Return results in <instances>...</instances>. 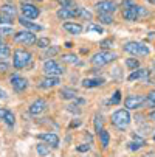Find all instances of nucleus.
<instances>
[{"label":"nucleus","mask_w":155,"mask_h":157,"mask_svg":"<svg viewBox=\"0 0 155 157\" xmlns=\"http://www.w3.org/2000/svg\"><path fill=\"white\" fill-rule=\"evenodd\" d=\"M0 11H2V14H5V16H8V17H11V19L16 16V8H14L13 5H3Z\"/></svg>","instance_id":"24"},{"label":"nucleus","mask_w":155,"mask_h":157,"mask_svg":"<svg viewBox=\"0 0 155 157\" xmlns=\"http://www.w3.org/2000/svg\"><path fill=\"white\" fill-rule=\"evenodd\" d=\"M153 140H155V134H153Z\"/></svg>","instance_id":"46"},{"label":"nucleus","mask_w":155,"mask_h":157,"mask_svg":"<svg viewBox=\"0 0 155 157\" xmlns=\"http://www.w3.org/2000/svg\"><path fill=\"white\" fill-rule=\"evenodd\" d=\"M112 39H105V40H102L101 44H99V45L102 47V48H110V47H112Z\"/></svg>","instance_id":"37"},{"label":"nucleus","mask_w":155,"mask_h":157,"mask_svg":"<svg viewBox=\"0 0 155 157\" xmlns=\"http://www.w3.org/2000/svg\"><path fill=\"white\" fill-rule=\"evenodd\" d=\"M31 61V53L27 50H16L13 55V62L16 69H24Z\"/></svg>","instance_id":"5"},{"label":"nucleus","mask_w":155,"mask_h":157,"mask_svg":"<svg viewBox=\"0 0 155 157\" xmlns=\"http://www.w3.org/2000/svg\"><path fill=\"white\" fill-rule=\"evenodd\" d=\"M104 84V78H85L82 81V86L90 89V87H99Z\"/></svg>","instance_id":"18"},{"label":"nucleus","mask_w":155,"mask_h":157,"mask_svg":"<svg viewBox=\"0 0 155 157\" xmlns=\"http://www.w3.org/2000/svg\"><path fill=\"white\" fill-rule=\"evenodd\" d=\"M76 149H78L79 152H85V151L90 149V145H81V146H78Z\"/></svg>","instance_id":"41"},{"label":"nucleus","mask_w":155,"mask_h":157,"mask_svg":"<svg viewBox=\"0 0 155 157\" xmlns=\"http://www.w3.org/2000/svg\"><path fill=\"white\" fill-rule=\"evenodd\" d=\"M87 31L88 33H102V27L96 25V24H88L87 25Z\"/></svg>","instance_id":"30"},{"label":"nucleus","mask_w":155,"mask_h":157,"mask_svg":"<svg viewBox=\"0 0 155 157\" xmlns=\"http://www.w3.org/2000/svg\"><path fill=\"white\" fill-rule=\"evenodd\" d=\"M152 2H153V3H155V0H152Z\"/></svg>","instance_id":"49"},{"label":"nucleus","mask_w":155,"mask_h":157,"mask_svg":"<svg viewBox=\"0 0 155 157\" xmlns=\"http://www.w3.org/2000/svg\"><path fill=\"white\" fill-rule=\"evenodd\" d=\"M149 118H150L152 121H155V110H153V112H150V114H149Z\"/></svg>","instance_id":"44"},{"label":"nucleus","mask_w":155,"mask_h":157,"mask_svg":"<svg viewBox=\"0 0 155 157\" xmlns=\"http://www.w3.org/2000/svg\"><path fill=\"white\" fill-rule=\"evenodd\" d=\"M118 5L112 0H102V2H98L96 3V11L98 14H113L116 11Z\"/></svg>","instance_id":"8"},{"label":"nucleus","mask_w":155,"mask_h":157,"mask_svg":"<svg viewBox=\"0 0 155 157\" xmlns=\"http://www.w3.org/2000/svg\"><path fill=\"white\" fill-rule=\"evenodd\" d=\"M116 58H118V55H116V53L104 50V52H99V53L93 55V58H92V64H93L95 67H101V65L110 64L112 61H115Z\"/></svg>","instance_id":"4"},{"label":"nucleus","mask_w":155,"mask_h":157,"mask_svg":"<svg viewBox=\"0 0 155 157\" xmlns=\"http://www.w3.org/2000/svg\"><path fill=\"white\" fill-rule=\"evenodd\" d=\"M144 145H146V142H144L143 139H140L138 136H134V140L129 143V149H130V151H137V149L143 148Z\"/></svg>","instance_id":"21"},{"label":"nucleus","mask_w":155,"mask_h":157,"mask_svg":"<svg viewBox=\"0 0 155 157\" xmlns=\"http://www.w3.org/2000/svg\"><path fill=\"white\" fill-rule=\"evenodd\" d=\"M59 95H61L62 100H73V98H76L78 92L75 90V89H61Z\"/></svg>","instance_id":"22"},{"label":"nucleus","mask_w":155,"mask_h":157,"mask_svg":"<svg viewBox=\"0 0 155 157\" xmlns=\"http://www.w3.org/2000/svg\"><path fill=\"white\" fill-rule=\"evenodd\" d=\"M149 75H150V73H149V70H147V69H138V70L135 69L134 72H132V73L129 75V78H127V79H129V81H135V79H147V78H149Z\"/></svg>","instance_id":"17"},{"label":"nucleus","mask_w":155,"mask_h":157,"mask_svg":"<svg viewBox=\"0 0 155 157\" xmlns=\"http://www.w3.org/2000/svg\"><path fill=\"white\" fill-rule=\"evenodd\" d=\"M45 109H47V101L42 100V98H39V100H36V101L31 103V106H30V114H31V115H40Z\"/></svg>","instance_id":"13"},{"label":"nucleus","mask_w":155,"mask_h":157,"mask_svg":"<svg viewBox=\"0 0 155 157\" xmlns=\"http://www.w3.org/2000/svg\"><path fill=\"white\" fill-rule=\"evenodd\" d=\"M57 52H59V48H57V47H53L51 50L48 48V50H47V53H45V56H53V55H56Z\"/></svg>","instance_id":"38"},{"label":"nucleus","mask_w":155,"mask_h":157,"mask_svg":"<svg viewBox=\"0 0 155 157\" xmlns=\"http://www.w3.org/2000/svg\"><path fill=\"white\" fill-rule=\"evenodd\" d=\"M130 114L127 109H120L112 115V123L118 128V129H126L130 124Z\"/></svg>","instance_id":"2"},{"label":"nucleus","mask_w":155,"mask_h":157,"mask_svg":"<svg viewBox=\"0 0 155 157\" xmlns=\"http://www.w3.org/2000/svg\"><path fill=\"white\" fill-rule=\"evenodd\" d=\"M120 101H121V92H120V90H116V92L113 94V98L109 101V104H118Z\"/></svg>","instance_id":"33"},{"label":"nucleus","mask_w":155,"mask_h":157,"mask_svg":"<svg viewBox=\"0 0 155 157\" xmlns=\"http://www.w3.org/2000/svg\"><path fill=\"white\" fill-rule=\"evenodd\" d=\"M39 139L40 140H45L53 148H57L59 146V137L56 136V134H53V132H42V134H39Z\"/></svg>","instance_id":"15"},{"label":"nucleus","mask_w":155,"mask_h":157,"mask_svg":"<svg viewBox=\"0 0 155 157\" xmlns=\"http://www.w3.org/2000/svg\"><path fill=\"white\" fill-rule=\"evenodd\" d=\"M9 55H11L9 47L6 45L5 42H0V61H3V59L9 58Z\"/></svg>","instance_id":"23"},{"label":"nucleus","mask_w":155,"mask_h":157,"mask_svg":"<svg viewBox=\"0 0 155 157\" xmlns=\"http://www.w3.org/2000/svg\"><path fill=\"white\" fill-rule=\"evenodd\" d=\"M0 121H3V123H6L9 128H13L14 123H16V117H14V114H13L9 109L0 107Z\"/></svg>","instance_id":"14"},{"label":"nucleus","mask_w":155,"mask_h":157,"mask_svg":"<svg viewBox=\"0 0 155 157\" xmlns=\"http://www.w3.org/2000/svg\"><path fill=\"white\" fill-rule=\"evenodd\" d=\"M20 10H22V14H24V17H27V19H37L39 14H40L39 8H36L33 3H28V2H22Z\"/></svg>","instance_id":"10"},{"label":"nucleus","mask_w":155,"mask_h":157,"mask_svg":"<svg viewBox=\"0 0 155 157\" xmlns=\"http://www.w3.org/2000/svg\"><path fill=\"white\" fill-rule=\"evenodd\" d=\"M99 139H101V145H102V148H107L109 146V132L107 131H99Z\"/></svg>","instance_id":"28"},{"label":"nucleus","mask_w":155,"mask_h":157,"mask_svg":"<svg viewBox=\"0 0 155 157\" xmlns=\"http://www.w3.org/2000/svg\"><path fill=\"white\" fill-rule=\"evenodd\" d=\"M36 42H37V47H40V48H47V47L50 45V39H47V37L37 39Z\"/></svg>","instance_id":"32"},{"label":"nucleus","mask_w":155,"mask_h":157,"mask_svg":"<svg viewBox=\"0 0 155 157\" xmlns=\"http://www.w3.org/2000/svg\"><path fill=\"white\" fill-rule=\"evenodd\" d=\"M59 84V78L57 76H47L45 79H42L40 81V87L42 89H50V87H54V86H57Z\"/></svg>","instance_id":"20"},{"label":"nucleus","mask_w":155,"mask_h":157,"mask_svg":"<svg viewBox=\"0 0 155 157\" xmlns=\"http://www.w3.org/2000/svg\"><path fill=\"white\" fill-rule=\"evenodd\" d=\"M33 2H42V0H33Z\"/></svg>","instance_id":"45"},{"label":"nucleus","mask_w":155,"mask_h":157,"mask_svg":"<svg viewBox=\"0 0 155 157\" xmlns=\"http://www.w3.org/2000/svg\"><path fill=\"white\" fill-rule=\"evenodd\" d=\"M79 16V11L76 6H62L59 11H57V17L62 19V20H67V19H72V17H76Z\"/></svg>","instance_id":"11"},{"label":"nucleus","mask_w":155,"mask_h":157,"mask_svg":"<svg viewBox=\"0 0 155 157\" xmlns=\"http://www.w3.org/2000/svg\"><path fill=\"white\" fill-rule=\"evenodd\" d=\"M144 103H146V97H143V95H129L124 100V106L127 109H140V107H143Z\"/></svg>","instance_id":"9"},{"label":"nucleus","mask_w":155,"mask_h":157,"mask_svg":"<svg viewBox=\"0 0 155 157\" xmlns=\"http://www.w3.org/2000/svg\"><path fill=\"white\" fill-rule=\"evenodd\" d=\"M98 19L104 25H110V24H113V20H115L112 14H98Z\"/></svg>","instance_id":"25"},{"label":"nucleus","mask_w":155,"mask_h":157,"mask_svg":"<svg viewBox=\"0 0 155 157\" xmlns=\"http://www.w3.org/2000/svg\"><path fill=\"white\" fill-rule=\"evenodd\" d=\"M36 149H37V154H39L40 157H47V155L50 154V148H48L47 145H42V143H39V145L36 146Z\"/></svg>","instance_id":"27"},{"label":"nucleus","mask_w":155,"mask_h":157,"mask_svg":"<svg viewBox=\"0 0 155 157\" xmlns=\"http://www.w3.org/2000/svg\"><path fill=\"white\" fill-rule=\"evenodd\" d=\"M153 69H155V62H153Z\"/></svg>","instance_id":"47"},{"label":"nucleus","mask_w":155,"mask_h":157,"mask_svg":"<svg viewBox=\"0 0 155 157\" xmlns=\"http://www.w3.org/2000/svg\"><path fill=\"white\" fill-rule=\"evenodd\" d=\"M62 61L68 62V64H81L79 59H78V56H75V55H64L62 56Z\"/></svg>","instance_id":"29"},{"label":"nucleus","mask_w":155,"mask_h":157,"mask_svg":"<svg viewBox=\"0 0 155 157\" xmlns=\"http://www.w3.org/2000/svg\"><path fill=\"white\" fill-rule=\"evenodd\" d=\"M78 11H79V16H81V17H84V19H92V13L87 11L85 8H78Z\"/></svg>","instance_id":"34"},{"label":"nucleus","mask_w":155,"mask_h":157,"mask_svg":"<svg viewBox=\"0 0 155 157\" xmlns=\"http://www.w3.org/2000/svg\"><path fill=\"white\" fill-rule=\"evenodd\" d=\"M147 2H152V0H147Z\"/></svg>","instance_id":"48"},{"label":"nucleus","mask_w":155,"mask_h":157,"mask_svg":"<svg viewBox=\"0 0 155 157\" xmlns=\"http://www.w3.org/2000/svg\"><path fill=\"white\" fill-rule=\"evenodd\" d=\"M146 101H147L150 106H153V107H155V90L149 92V95L146 97Z\"/></svg>","instance_id":"35"},{"label":"nucleus","mask_w":155,"mask_h":157,"mask_svg":"<svg viewBox=\"0 0 155 157\" xmlns=\"http://www.w3.org/2000/svg\"><path fill=\"white\" fill-rule=\"evenodd\" d=\"M19 22H20V25H24L25 28H28L30 31H42L43 28H42V25H39V24H34V22H31L30 19H27V17H19Z\"/></svg>","instance_id":"16"},{"label":"nucleus","mask_w":155,"mask_h":157,"mask_svg":"<svg viewBox=\"0 0 155 157\" xmlns=\"http://www.w3.org/2000/svg\"><path fill=\"white\" fill-rule=\"evenodd\" d=\"M11 86H13V89L16 92H22V90H25V89L28 87V81L24 76L14 75V76H11Z\"/></svg>","instance_id":"12"},{"label":"nucleus","mask_w":155,"mask_h":157,"mask_svg":"<svg viewBox=\"0 0 155 157\" xmlns=\"http://www.w3.org/2000/svg\"><path fill=\"white\" fill-rule=\"evenodd\" d=\"M64 30L72 33V34H81L82 33V27L79 24H73V22H65V24H64Z\"/></svg>","instance_id":"19"},{"label":"nucleus","mask_w":155,"mask_h":157,"mask_svg":"<svg viewBox=\"0 0 155 157\" xmlns=\"http://www.w3.org/2000/svg\"><path fill=\"white\" fill-rule=\"evenodd\" d=\"M0 24H6V25H11L13 24V19L5 16V14H0Z\"/></svg>","instance_id":"36"},{"label":"nucleus","mask_w":155,"mask_h":157,"mask_svg":"<svg viewBox=\"0 0 155 157\" xmlns=\"http://www.w3.org/2000/svg\"><path fill=\"white\" fill-rule=\"evenodd\" d=\"M95 131L99 134V131H102V118L101 115H95Z\"/></svg>","instance_id":"31"},{"label":"nucleus","mask_w":155,"mask_h":157,"mask_svg":"<svg viewBox=\"0 0 155 157\" xmlns=\"http://www.w3.org/2000/svg\"><path fill=\"white\" fill-rule=\"evenodd\" d=\"M59 2H61L62 6H75V3L72 2V0H59Z\"/></svg>","instance_id":"40"},{"label":"nucleus","mask_w":155,"mask_h":157,"mask_svg":"<svg viewBox=\"0 0 155 157\" xmlns=\"http://www.w3.org/2000/svg\"><path fill=\"white\" fill-rule=\"evenodd\" d=\"M14 40L17 44H24V45H33V44H36V36L31 33V31H19L14 34Z\"/></svg>","instance_id":"7"},{"label":"nucleus","mask_w":155,"mask_h":157,"mask_svg":"<svg viewBox=\"0 0 155 157\" xmlns=\"http://www.w3.org/2000/svg\"><path fill=\"white\" fill-rule=\"evenodd\" d=\"M8 69H9V65H8V64H5V62H0V72H2V73L8 72Z\"/></svg>","instance_id":"42"},{"label":"nucleus","mask_w":155,"mask_h":157,"mask_svg":"<svg viewBox=\"0 0 155 157\" xmlns=\"http://www.w3.org/2000/svg\"><path fill=\"white\" fill-rule=\"evenodd\" d=\"M13 33V28H0V34L2 36H8Z\"/></svg>","instance_id":"39"},{"label":"nucleus","mask_w":155,"mask_h":157,"mask_svg":"<svg viewBox=\"0 0 155 157\" xmlns=\"http://www.w3.org/2000/svg\"><path fill=\"white\" fill-rule=\"evenodd\" d=\"M126 65H127L129 70H135V69H138V67H140V62H138L137 58H127L126 59Z\"/></svg>","instance_id":"26"},{"label":"nucleus","mask_w":155,"mask_h":157,"mask_svg":"<svg viewBox=\"0 0 155 157\" xmlns=\"http://www.w3.org/2000/svg\"><path fill=\"white\" fill-rule=\"evenodd\" d=\"M64 72H65L64 67L61 64H57L56 61H53V59H50V61H47L45 64H43V73H45L47 76H59Z\"/></svg>","instance_id":"6"},{"label":"nucleus","mask_w":155,"mask_h":157,"mask_svg":"<svg viewBox=\"0 0 155 157\" xmlns=\"http://www.w3.org/2000/svg\"><path fill=\"white\" fill-rule=\"evenodd\" d=\"M124 52L134 55V56H147L150 53V48H149V45H146L144 42L132 40V42L124 44Z\"/></svg>","instance_id":"1"},{"label":"nucleus","mask_w":155,"mask_h":157,"mask_svg":"<svg viewBox=\"0 0 155 157\" xmlns=\"http://www.w3.org/2000/svg\"><path fill=\"white\" fill-rule=\"evenodd\" d=\"M6 97H8V95H6V92L3 90L2 87H0V98H6Z\"/></svg>","instance_id":"43"},{"label":"nucleus","mask_w":155,"mask_h":157,"mask_svg":"<svg viewBox=\"0 0 155 157\" xmlns=\"http://www.w3.org/2000/svg\"><path fill=\"white\" fill-rule=\"evenodd\" d=\"M146 14H147V11H146L143 6H138V5H135V3L123 10V17H124L126 20H130V22H135V20H138L140 17H143V16H146Z\"/></svg>","instance_id":"3"}]
</instances>
